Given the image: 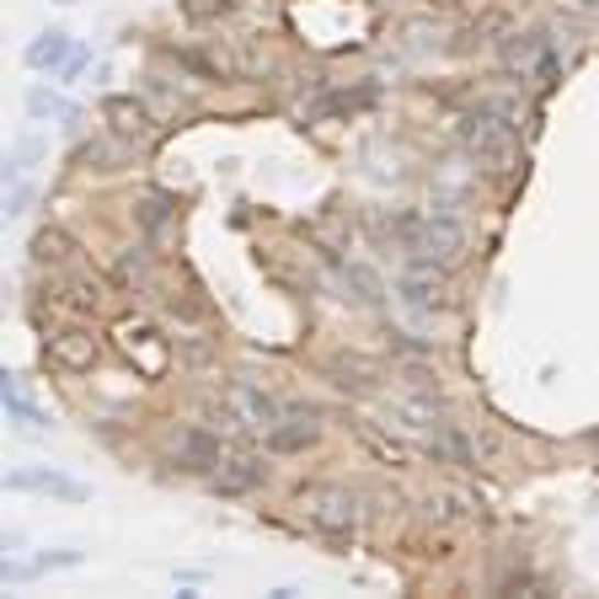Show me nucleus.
Instances as JSON below:
<instances>
[{
	"label": "nucleus",
	"instance_id": "f257e3e1",
	"mask_svg": "<svg viewBox=\"0 0 599 599\" xmlns=\"http://www.w3.org/2000/svg\"><path fill=\"white\" fill-rule=\"evenodd\" d=\"M461 151L477 160V166H509L520 140H514V113L503 102H477L466 119H461Z\"/></svg>",
	"mask_w": 599,
	"mask_h": 599
},
{
	"label": "nucleus",
	"instance_id": "f03ea898",
	"mask_svg": "<svg viewBox=\"0 0 599 599\" xmlns=\"http://www.w3.org/2000/svg\"><path fill=\"white\" fill-rule=\"evenodd\" d=\"M300 514L326 541H354V530H359V492L343 487V481H311V487H300Z\"/></svg>",
	"mask_w": 599,
	"mask_h": 599
},
{
	"label": "nucleus",
	"instance_id": "7ed1b4c3",
	"mask_svg": "<svg viewBox=\"0 0 599 599\" xmlns=\"http://www.w3.org/2000/svg\"><path fill=\"white\" fill-rule=\"evenodd\" d=\"M401 236H407V252H418V263H434V268H455L472 246L466 225L455 214H418L401 225Z\"/></svg>",
	"mask_w": 599,
	"mask_h": 599
},
{
	"label": "nucleus",
	"instance_id": "20e7f679",
	"mask_svg": "<svg viewBox=\"0 0 599 599\" xmlns=\"http://www.w3.org/2000/svg\"><path fill=\"white\" fill-rule=\"evenodd\" d=\"M498 59H503L509 76L530 80V86H546V80H557V70H562L557 43L546 38V33H514V38L498 48Z\"/></svg>",
	"mask_w": 599,
	"mask_h": 599
},
{
	"label": "nucleus",
	"instance_id": "39448f33",
	"mask_svg": "<svg viewBox=\"0 0 599 599\" xmlns=\"http://www.w3.org/2000/svg\"><path fill=\"white\" fill-rule=\"evenodd\" d=\"M284 418V401L263 391L257 380H231L225 386V423H241L246 434H268Z\"/></svg>",
	"mask_w": 599,
	"mask_h": 599
},
{
	"label": "nucleus",
	"instance_id": "423d86ee",
	"mask_svg": "<svg viewBox=\"0 0 599 599\" xmlns=\"http://www.w3.org/2000/svg\"><path fill=\"white\" fill-rule=\"evenodd\" d=\"M97 359H102V343H97V332H86V326L54 332V337L43 343V364H48L54 375H91Z\"/></svg>",
	"mask_w": 599,
	"mask_h": 599
},
{
	"label": "nucleus",
	"instance_id": "0eeeda50",
	"mask_svg": "<svg viewBox=\"0 0 599 599\" xmlns=\"http://www.w3.org/2000/svg\"><path fill=\"white\" fill-rule=\"evenodd\" d=\"M209 487L220 498H246V492L268 487V461L263 455H246V450H225V461L209 472Z\"/></svg>",
	"mask_w": 599,
	"mask_h": 599
},
{
	"label": "nucleus",
	"instance_id": "6e6552de",
	"mask_svg": "<svg viewBox=\"0 0 599 599\" xmlns=\"http://www.w3.org/2000/svg\"><path fill=\"white\" fill-rule=\"evenodd\" d=\"M171 461H177V472H188V477H209V472L225 461V444H220L214 429L193 423V429H182V434L171 440Z\"/></svg>",
	"mask_w": 599,
	"mask_h": 599
},
{
	"label": "nucleus",
	"instance_id": "1a4fd4ad",
	"mask_svg": "<svg viewBox=\"0 0 599 599\" xmlns=\"http://www.w3.org/2000/svg\"><path fill=\"white\" fill-rule=\"evenodd\" d=\"M263 440H268L274 455H300V450H311V444L321 440V412L317 407H306V401H300V407H284V418L263 434Z\"/></svg>",
	"mask_w": 599,
	"mask_h": 599
},
{
	"label": "nucleus",
	"instance_id": "9d476101",
	"mask_svg": "<svg viewBox=\"0 0 599 599\" xmlns=\"http://www.w3.org/2000/svg\"><path fill=\"white\" fill-rule=\"evenodd\" d=\"M11 492H43V498H59V503H86L91 498V487L76 477H65V472H54V466H22V472H11L5 477Z\"/></svg>",
	"mask_w": 599,
	"mask_h": 599
},
{
	"label": "nucleus",
	"instance_id": "9b49d317",
	"mask_svg": "<svg viewBox=\"0 0 599 599\" xmlns=\"http://www.w3.org/2000/svg\"><path fill=\"white\" fill-rule=\"evenodd\" d=\"M102 119H108V129L119 134L123 145H145L156 134V119H151V108L140 97H108L102 102Z\"/></svg>",
	"mask_w": 599,
	"mask_h": 599
},
{
	"label": "nucleus",
	"instance_id": "f8f14e48",
	"mask_svg": "<svg viewBox=\"0 0 599 599\" xmlns=\"http://www.w3.org/2000/svg\"><path fill=\"white\" fill-rule=\"evenodd\" d=\"M401 300H407L412 311H423V317L450 311V295H444V279H434V263H418V268L401 279Z\"/></svg>",
	"mask_w": 599,
	"mask_h": 599
},
{
	"label": "nucleus",
	"instance_id": "ddd939ff",
	"mask_svg": "<svg viewBox=\"0 0 599 599\" xmlns=\"http://www.w3.org/2000/svg\"><path fill=\"white\" fill-rule=\"evenodd\" d=\"M80 552L76 546H54V552H38L33 562H5L0 567V578L5 584H33V578H48V573H65V567H80Z\"/></svg>",
	"mask_w": 599,
	"mask_h": 599
},
{
	"label": "nucleus",
	"instance_id": "4468645a",
	"mask_svg": "<svg viewBox=\"0 0 599 599\" xmlns=\"http://www.w3.org/2000/svg\"><path fill=\"white\" fill-rule=\"evenodd\" d=\"M0 401H5V418H11L16 429H33V434L54 429V412H48V407H38L33 397H22L16 375H5V380H0Z\"/></svg>",
	"mask_w": 599,
	"mask_h": 599
},
{
	"label": "nucleus",
	"instance_id": "2eb2a0df",
	"mask_svg": "<svg viewBox=\"0 0 599 599\" xmlns=\"http://www.w3.org/2000/svg\"><path fill=\"white\" fill-rule=\"evenodd\" d=\"M70 54H76V38H70L65 27H48V33H38V38L22 48L27 70H59V65H65Z\"/></svg>",
	"mask_w": 599,
	"mask_h": 599
},
{
	"label": "nucleus",
	"instance_id": "dca6fc26",
	"mask_svg": "<svg viewBox=\"0 0 599 599\" xmlns=\"http://www.w3.org/2000/svg\"><path fill=\"white\" fill-rule=\"evenodd\" d=\"M27 119H33V123H48V119L76 123V119H80V108L70 102V97L48 91V86H27Z\"/></svg>",
	"mask_w": 599,
	"mask_h": 599
},
{
	"label": "nucleus",
	"instance_id": "f3484780",
	"mask_svg": "<svg viewBox=\"0 0 599 599\" xmlns=\"http://www.w3.org/2000/svg\"><path fill=\"white\" fill-rule=\"evenodd\" d=\"M27 252H33V263H38V268H59V263H70L76 241L65 236L59 225H43L38 236H33V246H27Z\"/></svg>",
	"mask_w": 599,
	"mask_h": 599
},
{
	"label": "nucleus",
	"instance_id": "a211bd4d",
	"mask_svg": "<svg viewBox=\"0 0 599 599\" xmlns=\"http://www.w3.org/2000/svg\"><path fill=\"white\" fill-rule=\"evenodd\" d=\"M326 375H332L337 391H369V386H375V369H369L364 359H332L326 364Z\"/></svg>",
	"mask_w": 599,
	"mask_h": 599
},
{
	"label": "nucleus",
	"instance_id": "6ab92c4d",
	"mask_svg": "<svg viewBox=\"0 0 599 599\" xmlns=\"http://www.w3.org/2000/svg\"><path fill=\"white\" fill-rule=\"evenodd\" d=\"M38 156H43V140H33V134H27V140H16V145L5 151V182H22V171H27Z\"/></svg>",
	"mask_w": 599,
	"mask_h": 599
},
{
	"label": "nucleus",
	"instance_id": "aec40b11",
	"mask_svg": "<svg viewBox=\"0 0 599 599\" xmlns=\"http://www.w3.org/2000/svg\"><path fill=\"white\" fill-rule=\"evenodd\" d=\"M359 440L369 444L380 461H391V466H407V461H412V450H407V444H397V440H386V434H375V423H364Z\"/></svg>",
	"mask_w": 599,
	"mask_h": 599
},
{
	"label": "nucleus",
	"instance_id": "412c9836",
	"mask_svg": "<svg viewBox=\"0 0 599 599\" xmlns=\"http://www.w3.org/2000/svg\"><path fill=\"white\" fill-rule=\"evenodd\" d=\"M182 11H188L193 22H220V16L236 11V0H182Z\"/></svg>",
	"mask_w": 599,
	"mask_h": 599
},
{
	"label": "nucleus",
	"instance_id": "4be33fe9",
	"mask_svg": "<svg viewBox=\"0 0 599 599\" xmlns=\"http://www.w3.org/2000/svg\"><path fill=\"white\" fill-rule=\"evenodd\" d=\"M151 274V257H145V246H129L119 257V279L123 284H134V279H145Z\"/></svg>",
	"mask_w": 599,
	"mask_h": 599
},
{
	"label": "nucleus",
	"instance_id": "5701e85b",
	"mask_svg": "<svg viewBox=\"0 0 599 599\" xmlns=\"http://www.w3.org/2000/svg\"><path fill=\"white\" fill-rule=\"evenodd\" d=\"M27 203H33V182H11V199H5V220L27 214Z\"/></svg>",
	"mask_w": 599,
	"mask_h": 599
},
{
	"label": "nucleus",
	"instance_id": "b1692460",
	"mask_svg": "<svg viewBox=\"0 0 599 599\" xmlns=\"http://www.w3.org/2000/svg\"><path fill=\"white\" fill-rule=\"evenodd\" d=\"M86 65H91V48H76V54H70L65 65H59V80H76L80 70H86Z\"/></svg>",
	"mask_w": 599,
	"mask_h": 599
},
{
	"label": "nucleus",
	"instance_id": "393cba45",
	"mask_svg": "<svg viewBox=\"0 0 599 599\" xmlns=\"http://www.w3.org/2000/svg\"><path fill=\"white\" fill-rule=\"evenodd\" d=\"M140 220H145V225L156 231L160 220H166V203H160V199H145V203H140Z\"/></svg>",
	"mask_w": 599,
	"mask_h": 599
},
{
	"label": "nucleus",
	"instance_id": "a878e982",
	"mask_svg": "<svg viewBox=\"0 0 599 599\" xmlns=\"http://www.w3.org/2000/svg\"><path fill=\"white\" fill-rule=\"evenodd\" d=\"M59 5H70V0H59Z\"/></svg>",
	"mask_w": 599,
	"mask_h": 599
}]
</instances>
